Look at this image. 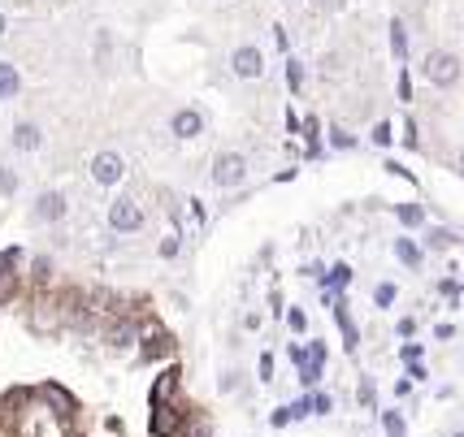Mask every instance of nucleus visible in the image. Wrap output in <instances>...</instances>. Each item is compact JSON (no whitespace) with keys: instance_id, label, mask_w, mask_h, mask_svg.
<instances>
[{"instance_id":"26","label":"nucleus","mask_w":464,"mask_h":437,"mask_svg":"<svg viewBox=\"0 0 464 437\" xmlns=\"http://www.w3.org/2000/svg\"><path fill=\"white\" fill-rule=\"evenodd\" d=\"M373 139H378V143H386V139H391V126H386V122H378V130H373Z\"/></svg>"},{"instance_id":"10","label":"nucleus","mask_w":464,"mask_h":437,"mask_svg":"<svg viewBox=\"0 0 464 437\" xmlns=\"http://www.w3.org/2000/svg\"><path fill=\"white\" fill-rule=\"evenodd\" d=\"M105 338H109L113 347H130V342L139 338V330H135V320H113V325H109V334H105Z\"/></svg>"},{"instance_id":"15","label":"nucleus","mask_w":464,"mask_h":437,"mask_svg":"<svg viewBox=\"0 0 464 437\" xmlns=\"http://www.w3.org/2000/svg\"><path fill=\"white\" fill-rule=\"evenodd\" d=\"M18 191V174L9 165H0V195H14Z\"/></svg>"},{"instance_id":"20","label":"nucleus","mask_w":464,"mask_h":437,"mask_svg":"<svg viewBox=\"0 0 464 437\" xmlns=\"http://www.w3.org/2000/svg\"><path fill=\"white\" fill-rule=\"evenodd\" d=\"M373 299H378V303H382V307H386V303H391V299H395V286H391V282H382V286H378V290H373Z\"/></svg>"},{"instance_id":"25","label":"nucleus","mask_w":464,"mask_h":437,"mask_svg":"<svg viewBox=\"0 0 464 437\" xmlns=\"http://www.w3.org/2000/svg\"><path fill=\"white\" fill-rule=\"evenodd\" d=\"M330 282H343V286H347V282H351V268H347V264H339V268H334V278H330Z\"/></svg>"},{"instance_id":"2","label":"nucleus","mask_w":464,"mask_h":437,"mask_svg":"<svg viewBox=\"0 0 464 437\" xmlns=\"http://www.w3.org/2000/svg\"><path fill=\"white\" fill-rule=\"evenodd\" d=\"M247 178V160L239 156V152H222L217 160H213V182L217 186H239Z\"/></svg>"},{"instance_id":"5","label":"nucleus","mask_w":464,"mask_h":437,"mask_svg":"<svg viewBox=\"0 0 464 437\" xmlns=\"http://www.w3.org/2000/svg\"><path fill=\"white\" fill-rule=\"evenodd\" d=\"M31 216H35V221H48V226L61 221V216H66V195H61V191H43V195H35Z\"/></svg>"},{"instance_id":"16","label":"nucleus","mask_w":464,"mask_h":437,"mask_svg":"<svg viewBox=\"0 0 464 437\" xmlns=\"http://www.w3.org/2000/svg\"><path fill=\"white\" fill-rule=\"evenodd\" d=\"M382 424H386V433H391V437H403V420H399L395 411H386V416H382Z\"/></svg>"},{"instance_id":"3","label":"nucleus","mask_w":464,"mask_h":437,"mask_svg":"<svg viewBox=\"0 0 464 437\" xmlns=\"http://www.w3.org/2000/svg\"><path fill=\"white\" fill-rule=\"evenodd\" d=\"M109 226H113L118 234H135V230L143 226V208H139L135 199H113V204H109Z\"/></svg>"},{"instance_id":"1","label":"nucleus","mask_w":464,"mask_h":437,"mask_svg":"<svg viewBox=\"0 0 464 437\" xmlns=\"http://www.w3.org/2000/svg\"><path fill=\"white\" fill-rule=\"evenodd\" d=\"M426 78H430L434 87H451V83L460 78V57H455V52L434 48L430 57H426Z\"/></svg>"},{"instance_id":"21","label":"nucleus","mask_w":464,"mask_h":437,"mask_svg":"<svg viewBox=\"0 0 464 437\" xmlns=\"http://www.w3.org/2000/svg\"><path fill=\"white\" fill-rule=\"evenodd\" d=\"M170 390H174V372H165V377H161V381H157V399H165V394H170Z\"/></svg>"},{"instance_id":"22","label":"nucleus","mask_w":464,"mask_h":437,"mask_svg":"<svg viewBox=\"0 0 464 437\" xmlns=\"http://www.w3.org/2000/svg\"><path fill=\"white\" fill-rule=\"evenodd\" d=\"M31 268H35V278H48V273H53V260H43V256H39Z\"/></svg>"},{"instance_id":"12","label":"nucleus","mask_w":464,"mask_h":437,"mask_svg":"<svg viewBox=\"0 0 464 437\" xmlns=\"http://www.w3.org/2000/svg\"><path fill=\"white\" fill-rule=\"evenodd\" d=\"M395 256H399V264H408V268H417V264H421L417 243H408V238H399V243H395Z\"/></svg>"},{"instance_id":"24","label":"nucleus","mask_w":464,"mask_h":437,"mask_svg":"<svg viewBox=\"0 0 464 437\" xmlns=\"http://www.w3.org/2000/svg\"><path fill=\"white\" fill-rule=\"evenodd\" d=\"M447 243H451V234H447V230H434V234H430V247H447Z\"/></svg>"},{"instance_id":"18","label":"nucleus","mask_w":464,"mask_h":437,"mask_svg":"<svg viewBox=\"0 0 464 437\" xmlns=\"http://www.w3.org/2000/svg\"><path fill=\"white\" fill-rule=\"evenodd\" d=\"M178 247H182V243H178V234L161 238V256H165V260H174V256H178Z\"/></svg>"},{"instance_id":"7","label":"nucleus","mask_w":464,"mask_h":437,"mask_svg":"<svg viewBox=\"0 0 464 437\" xmlns=\"http://www.w3.org/2000/svg\"><path fill=\"white\" fill-rule=\"evenodd\" d=\"M170 130H174L178 139H195V135L204 130V117L195 113V108H182V113H174V122H170Z\"/></svg>"},{"instance_id":"14","label":"nucleus","mask_w":464,"mask_h":437,"mask_svg":"<svg viewBox=\"0 0 464 437\" xmlns=\"http://www.w3.org/2000/svg\"><path fill=\"white\" fill-rule=\"evenodd\" d=\"M391 48H395V57H403V52H408V39H403V22H391Z\"/></svg>"},{"instance_id":"4","label":"nucleus","mask_w":464,"mask_h":437,"mask_svg":"<svg viewBox=\"0 0 464 437\" xmlns=\"http://www.w3.org/2000/svg\"><path fill=\"white\" fill-rule=\"evenodd\" d=\"M122 174H126V165H122V156H118V152H96V160H91V178H96L100 186L122 182Z\"/></svg>"},{"instance_id":"8","label":"nucleus","mask_w":464,"mask_h":437,"mask_svg":"<svg viewBox=\"0 0 464 437\" xmlns=\"http://www.w3.org/2000/svg\"><path fill=\"white\" fill-rule=\"evenodd\" d=\"M39 143H43V130H39L35 122H18V126H14V147H18V152H35Z\"/></svg>"},{"instance_id":"13","label":"nucleus","mask_w":464,"mask_h":437,"mask_svg":"<svg viewBox=\"0 0 464 437\" xmlns=\"http://www.w3.org/2000/svg\"><path fill=\"white\" fill-rule=\"evenodd\" d=\"M399 221H403V226H421V221H426L421 204H399Z\"/></svg>"},{"instance_id":"23","label":"nucleus","mask_w":464,"mask_h":437,"mask_svg":"<svg viewBox=\"0 0 464 437\" xmlns=\"http://www.w3.org/2000/svg\"><path fill=\"white\" fill-rule=\"evenodd\" d=\"M261 381H274V355H261Z\"/></svg>"},{"instance_id":"17","label":"nucleus","mask_w":464,"mask_h":437,"mask_svg":"<svg viewBox=\"0 0 464 437\" xmlns=\"http://www.w3.org/2000/svg\"><path fill=\"white\" fill-rule=\"evenodd\" d=\"M330 143H334V147H351L356 139H351V135H347L343 126H334V130H330Z\"/></svg>"},{"instance_id":"11","label":"nucleus","mask_w":464,"mask_h":437,"mask_svg":"<svg viewBox=\"0 0 464 437\" xmlns=\"http://www.w3.org/2000/svg\"><path fill=\"white\" fill-rule=\"evenodd\" d=\"M18 87H22L18 70H14L9 61H0V100H14V95H18Z\"/></svg>"},{"instance_id":"19","label":"nucleus","mask_w":464,"mask_h":437,"mask_svg":"<svg viewBox=\"0 0 464 437\" xmlns=\"http://www.w3.org/2000/svg\"><path fill=\"white\" fill-rule=\"evenodd\" d=\"M43 394H48V399H53V403H57V407H61V411H70V394H61V390H57V386H48V390H43Z\"/></svg>"},{"instance_id":"28","label":"nucleus","mask_w":464,"mask_h":437,"mask_svg":"<svg viewBox=\"0 0 464 437\" xmlns=\"http://www.w3.org/2000/svg\"><path fill=\"white\" fill-rule=\"evenodd\" d=\"M460 169H464V152H460Z\"/></svg>"},{"instance_id":"27","label":"nucleus","mask_w":464,"mask_h":437,"mask_svg":"<svg viewBox=\"0 0 464 437\" xmlns=\"http://www.w3.org/2000/svg\"><path fill=\"white\" fill-rule=\"evenodd\" d=\"M0 35H5V14H0Z\"/></svg>"},{"instance_id":"9","label":"nucleus","mask_w":464,"mask_h":437,"mask_svg":"<svg viewBox=\"0 0 464 437\" xmlns=\"http://www.w3.org/2000/svg\"><path fill=\"white\" fill-rule=\"evenodd\" d=\"M178 424H182V416L174 407H157V416H152V433H157V437H174Z\"/></svg>"},{"instance_id":"6","label":"nucleus","mask_w":464,"mask_h":437,"mask_svg":"<svg viewBox=\"0 0 464 437\" xmlns=\"http://www.w3.org/2000/svg\"><path fill=\"white\" fill-rule=\"evenodd\" d=\"M230 70L239 78H261L265 70V57H261V48H234V57H230Z\"/></svg>"}]
</instances>
